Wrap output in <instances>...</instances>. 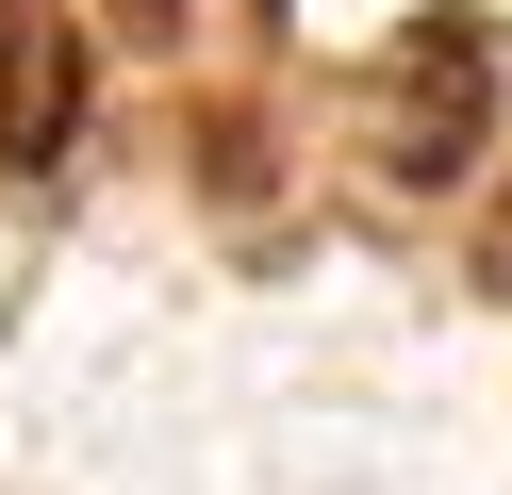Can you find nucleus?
<instances>
[{
	"mask_svg": "<svg viewBox=\"0 0 512 495\" xmlns=\"http://www.w3.org/2000/svg\"><path fill=\"white\" fill-rule=\"evenodd\" d=\"M479 33L463 17H413L397 33V66H380V99H364V149H380V182H463V149H479Z\"/></svg>",
	"mask_w": 512,
	"mask_h": 495,
	"instance_id": "f257e3e1",
	"label": "nucleus"
},
{
	"mask_svg": "<svg viewBox=\"0 0 512 495\" xmlns=\"http://www.w3.org/2000/svg\"><path fill=\"white\" fill-rule=\"evenodd\" d=\"M67 116H83L67 0H0V149H17V165H67Z\"/></svg>",
	"mask_w": 512,
	"mask_h": 495,
	"instance_id": "f03ea898",
	"label": "nucleus"
},
{
	"mask_svg": "<svg viewBox=\"0 0 512 495\" xmlns=\"http://www.w3.org/2000/svg\"><path fill=\"white\" fill-rule=\"evenodd\" d=\"M496 281H512V198H496Z\"/></svg>",
	"mask_w": 512,
	"mask_h": 495,
	"instance_id": "7ed1b4c3",
	"label": "nucleus"
}]
</instances>
